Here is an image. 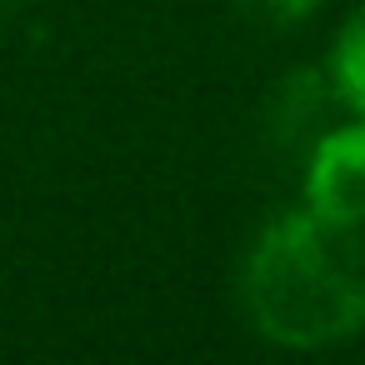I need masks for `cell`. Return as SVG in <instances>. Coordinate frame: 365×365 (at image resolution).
I'll return each mask as SVG.
<instances>
[{"mask_svg":"<svg viewBox=\"0 0 365 365\" xmlns=\"http://www.w3.org/2000/svg\"><path fill=\"white\" fill-rule=\"evenodd\" d=\"M250 325L285 350H320L365 325V240L315 210L275 215L240 265Z\"/></svg>","mask_w":365,"mask_h":365,"instance_id":"cell-1","label":"cell"},{"mask_svg":"<svg viewBox=\"0 0 365 365\" xmlns=\"http://www.w3.org/2000/svg\"><path fill=\"white\" fill-rule=\"evenodd\" d=\"M305 210L330 225L365 230V115L325 130L305 160Z\"/></svg>","mask_w":365,"mask_h":365,"instance_id":"cell-2","label":"cell"},{"mask_svg":"<svg viewBox=\"0 0 365 365\" xmlns=\"http://www.w3.org/2000/svg\"><path fill=\"white\" fill-rule=\"evenodd\" d=\"M325 81L350 115H365V0L335 31V46L325 56Z\"/></svg>","mask_w":365,"mask_h":365,"instance_id":"cell-3","label":"cell"},{"mask_svg":"<svg viewBox=\"0 0 365 365\" xmlns=\"http://www.w3.org/2000/svg\"><path fill=\"white\" fill-rule=\"evenodd\" d=\"M310 6L315 0H260V11L275 21H300V16H310Z\"/></svg>","mask_w":365,"mask_h":365,"instance_id":"cell-4","label":"cell"}]
</instances>
